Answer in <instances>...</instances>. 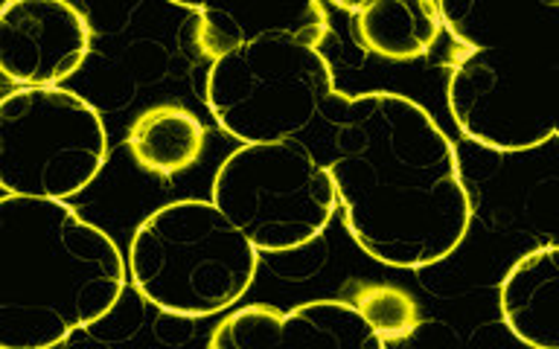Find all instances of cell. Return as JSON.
I'll return each instance as SVG.
<instances>
[{"instance_id":"cell-1","label":"cell","mask_w":559,"mask_h":349,"mask_svg":"<svg viewBox=\"0 0 559 349\" xmlns=\"http://www.w3.org/2000/svg\"><path fill=\"white\" fill-rule=\"evenodd\" d=\"M326 169L347 233L382 265L428 268L469 233L472 195L457 148L408 96L367 91L344 99Z\"/></svg>"},{"instance_id":"cell-14","label":"cell","mask_w":559,"mask_h":349,"mask_svg":"<svg viewBox=\"0 0 559 349\" xmlns=\"http://www.w3.org/2000/svg\"><path fill=\"white\" fill-rule=\"evenodd\" d=\"M126 146L140 169L169 178L199 160L204 148V125L181 105H155L131 122Z\"/></svg>"},{"instance_id":"cell-3","label":"cell","mask_w":559,"mask_h":349,"mask_svg":"<svg viewBox=\"0 0 559 349\" xmlns=\"http://www.w3.org/2000/svg\"><path fill=\"white\" fill-rule=\"evenodd\" d=\"M126 260L148 305L199 321L242 300L260 270V248L213 201L181 198L140 221Z\"/></svg>"},{"instance_id":"cell-2","label":"cell","mask_w":559,"mask_h":349,"mask_svg":"<svg viewBox=\"0 0 559 349\" xmlns=\"http://www.w3.org/2000/svg\"><path fill=\"white\" fill-rule=\"evenodd\" d=\"M129 260L64 198L0 195V349H52L114 312Z\"/></svg>"},{"instance_id":"cell-5","label":"cell","mask_w":559,"mask_h":349,"mask_svg":"<svg viewBox=\"0 0 559 349\" xmlns=\"http://www.w3.org/2000/svg\"><path fill=\"white\" fill-rule=\"evenodd\" d=\"M210 201L251 239L260 253L312 244L338 209L326 164L300 140L242 143L218 164Z\"/></svg>"},{"instance_id":"cell-11","label":"cell","mask_w":559,"mask_h":349,"mask_svg":"<svg viewBox=\"0 0 559 349\" xmlns=\"http://www.w3.org/2000/svg\"><path fill=\"white\" fill-rule=\"evenodd\" d=\"M454 52L559 41V0H437Z\"/></svg>"},{"instance_id":"cell-15","label":"cell","mask_w":559,"mask_h":349,"mask_svg":"<svg viewBox=\"0 0 559 349\" xmlns=\"http://www.w3.org/2000/svg\"><path fill=\"white\" fill-rule=\"evenodd\" d=\"M353 303L365 314L370 329L382 338L384 347L408 338L419 326L417 300L400 286H358L353 291Z\"/></svg>"},{"instance_id":"cell-4","label":"cell","mask_w":559,"mask_h":349,"mask_svg":"<svg viewBox=\"0 0 559 349\" xmlns=\"http://www.w3.org/2000/svg\"><path fill=\"white\" fill-rule=\"evenodd\" d=\"M338 94L314 44L269 35L210 61L204 103L225 134L242 143L292 140Z\"/></svg>"},{"instance_id":"cell-7","label":"cell","mask_w":559,"mask_h":349,"mask_svg":"<svg viewBox=\"0 0 559 349\" xmlns=\"http://www.w3.org/2000/svg\"><path fill=\"white\" fill-rule=\"evenodd\" d=\"M108 160L103 113L61 85L15 87L0 99V186L35 198H73Z\"/></svg>"},{"instance_id":"cell-16","label":"cell","mask_w":559,"mask_h":349,"mask_svg":"<svg viewBox=\"0 0 559 349\" xmlns=\"http://www.w3.org/2000/svg\"><path fill=\"white\" fill-rule=\"evenodd\" d=\"M166 3H173V7H181V9H192V12H201V9H207L213 0H166Z\"/></svg>"},{"instance_id":"cell-17","label":"cell","mask_w":559,"mask_h":349,"mask_svg":"<svg viewBox=\"0 0 559 349\" xmlns=\"http://www.w3.org/2000/svg\"><path fill=\"white\" fill-rule=\"evenodd\" d=\"M326 3H332V7L344 9V12H353L356 15L358 9L365 7V3H370V0H326Z\"/></svg>"},{"instance_id":"cell-6","label":"cell","mask_w":559,"mask_h":349,"mask_svg":"<svg viewBox=\"0 0 559 349\" xmlns=\"http://www.w3.org/2000/svg\"><path fill=\"white\" fill-rule=\"evenodd\" d=\"M445 103L472 143L510 155L559 137V41L452 56Z\"/></svg>"},{"instance_id":"cell-12","label":"cell","mask_w":559,"mask_h":349,"mask_svg":"<svg viewBox=\"0 0 559 349\" xmlns=\"http://www.w3.org/2000/svg\"><path fill=\"white\" fill-rule=\"evenodd\" d=\"M504 326L536 349H559V244H542L510 265L498 286Z\"/></svg>"},{"instance_id":"cell-10","label":"cell","mask_w":559,"mask_h":349,"mask_svg":"<svg viewBox=\"0 0 559 349\" xmlns=\"http://www.w3.org/2000/svg\"><path fill=\"white\" fill-rule=\"evenodd\" d=\"M269 35L321 47L330 35L323 0H213L195 21V47L210 61Z\"/></svg>"},{"instance_id":"cell-13","label":"cell","mask_w":559,"mask_h":349,"mask_svg":"<svg viewBox=\"0 0 559 349\" xmlns=\"http://www.w3.org/2000/svg\"><path fill=\"white\" fill-rule=\"evenodd\" d=\"M443 33L437 0H370L353 15L358 47L388 61L423 59Z\"/></svg>"},{"instance_id":"cell-8","label":"cell","mask_w":559,"mask_h":349,"mask_svg":"<svg viewBox=\"0 0 559 349\" xmlns=\"http://www.w3.org/2000/svg\"><path fill=\"white\" fill-rule=\"evenodd\" d=\"M91 52V24L70 0H7L0 70L17 87L61 85Z\"/></svg>"},{"instance_id":"cell-9","label":"cell","mask_w":559,"mask_h":349,"mask_svg":"<svg viewBox=\"0 0 559 349\" xmlns=\"http://www.w3.org/2000/svg\"><path fill=\"white\" fill-rule=\"evenodd\" d=\"M207 347L382 349L384 344L353 300H312L292 312H277L271 305H245L218 323L207 338Z\"/></svg>"}]
</instances>
